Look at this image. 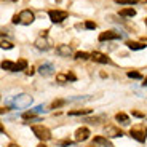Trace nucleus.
I'll use <instances>...</instances> for the list:
<instances>
[{"instance_id": "obj_1", "label": "nucleus", "mask_w": 147, "mask_h": 147, "mask_svg": "<svg viewBox=\"0 0 147 147\" xmlns=\"http://www.w3.org/2000/svg\"><path fill=\"white\" fill-rule=\"evenodd\" d=\"M8 104H10L13 109H26V107H29L30 104H32V96L19 94V96H16V98H13L11 101H8Z\"/></svg>"}, {"instance_id": "obj_2", "label": "nucleus", "mask_w": 147, "mask_h": 147, "mask_svg": "<svg viewBox=\"0 0 147 147\" xmlns=\"http://www.w3.org/2000/svg\"><path fill=\"white\" fill-rule=\"evenodd\" d=\"M129 136L133 139H136L138 142H144L147 139V126L144 123H139V125H134L129 131Z\"/></svg>"}, {"instance_id": "obj_3", "label": "nucleus", "mask_w": 147, "mask_h": 147, "mask_svg": "<svg viewBox=\"0 0 147 147\" xmlns=\"http://www.w3.org/2000/svg\"><path fill=\"white\" fill-rule=\"evenodd\" d=\"M32 133L40 141L51 139V133H50V129H48L47 126H43V125H32Z\"/></svg>"}, {"instance_id": "obj_4", "label": "nucleus", "mask_w": 147, "mask_h": 147, "mask_svg": "<svg viewBox=\"0 0 147 147\" xmlns=\"http://www.w3.org/2000/svg\"><path fill=\"white\" fill-rule=\"evenodd\" d=\"M48 16H50V19H51L53 22H63L64 19L69 16V13L64 10H50L48 11Z\"/></svg>"}, {"instance_id": "obj_5", "label": "nucleus", "mask_w": 147, "mask_h": 147, "mask_svg": "<svg viewBox=\"0 0 147 147\" xmlns=\"http://www.w3.org/2000/svg\"><path fill=\"white\" fill-rule=\"evenodd\" d=\"M18 16H19V22H21V24H24V26L32 24L34 19H35V15H34L30 10H22Z\"/></svg>"}, {"instance_id": "obj_6", "label": "nucleus", "mask_w": 147, "mask_h": 147, "mask_svg": "<svg viewBox=\"0 0 147 147\" xmlns=\"http://www.w3.org/2000/svg\"><path fill=\"white\" fill-rule=\"evenodd\" d=\"M121 34L120 32H115V30H106L99 35V42H106V40H117L120 38Z\"/></svg>"}, {"instance_id": "obj_7", "label": "nucleus", "mask_w": 147, "mask_h": 147, "mask_svg": "<svg viewBox=\"0 0 147 147\" xmlns=\"http://www.w3.org/2000/svg\"><path fill=\"white\" fill-rule=\"evenodd\" d=\"M88 138H90V129L86 126H82V128H78L75 131V141H78V142H83Z\"/></svg>"}, {"instance_id": "obj_8", "label": "nucleus", "mask_w": 147, "mask_h": 147, "mask_svg": "<svg viewBox=\"0 0 147 147\" xmlns=\"http://www.w3.org/2000/svg\"><path fill=\"white\" fill-rule=\"evenodd\" d=\"M91 59L94 61V63H101V64H110V63H112V61H110V58H107V55L99 53V51L91 53Z\"/></svg>"}, {"instance_id": "obj_9", "label": "nucleus", "mask_w": 147, "mask_h": 147, "mask_svg": "<svg viewBox=\"0 0 147 147\" xmlns=\"http://www.w3.org/2000/svg\"><path fill=\"white\" fill-rule=\"evenodd\" d=\"M106 134L110 138H117V136H123V131L115 128V126H112V125H107L106 126Z\"/></svg>"}, {"instance_id": "obj_10", "label": "nucleus", "mask_w": 147, "mask_h": 147, "mask_svg": "<svg viewBox=\"0 0 147 147\" xmlns=\"http://www.w3.org/2000/svg\"><path fill=\"white\" fill-rule=\"evenodd\" d=\"M56 53H58L59 56H70L72 55V48H70L69 45H59V47L56 48Z\"/></svg>"}, {"instance_id": "obj_11", "label": "nucleus", "mask_w": 147, "mask_h": 147, "mask_svg": "<svg viewBox=\"0 0 147 147\" xmlns=\"http://www.w3.org/2000/svg\"><path fill=\"white\" fill-rule=\"evenodd\" d=\"M53 70H55V67H53V64H50V63H47V64H42L40 66V69H38V72L42 74V75H51L53 74Z\"/></svg>"}, {"instance_id": "obj_12", "label": "nucleus", "mask_w": 147, "mask_h": 147, "mask_svg": "<svg viewBox=\"0 0 147 147\" xmlns=\"http://www.w3.org/2000/svg\"><path fill=\"white\" fill-rule=\"evenodd\" d=\"M115 120L117 121H120L123 126H126V125H129V118H128V115H125L123 112H118L117 115H115Z\"/></svg>"}, {"instance_id": "obj_13", "label": "nucleus", "mask_w": 147, "mask_h": 147, "mask_svg": "<svg viewBox=\"0 0 147 147\" xmlns=\"http://www.w3.org/2000/svg\"><path fill=\"white\" fill-rule=\"evenodd\" d=\"M94 144H99V146H104V147H114V144L110 142V141H107L106 138H102V136H96L94 138Z\"/></svg>"}, {"instance_id": "obj_14", "label": "nucleus", "mask_w": 147, "mask_h": 147, "mask_svg": "<svg viewBox=\"0 0 147 147\" xmlns=\"http://www.w3.org/2000/svg\"><path fill=\"white\" fill-rule=\"evenodd\" d=\"M35 47L38 48V50H48V48H50V43H48L47 40H45V38H37L35 40Z\"/></svg>"}, {"instance_id": "obj_15", "label": "nucleus", "mask_w": 147, "mask_h": 147, "mask_svg": "<svg viewBox=\"0 0 147 147\" xmlns=\"http://www.w3.org/2000/svg\"><path fill=\"white\" fill-rule=\"evenodd\" d=\"M126 45H128V48H131V50H144V48L147 47L146 43H139V42H126Z\"/></svg>"}, {"instance_id": "obj_16", "label": "nucleus", "mask_w": 147, "mask_h": 147, "mask_svg": "<svg viewBox=\"0 0 147 147\" xmlns=\"http://www.w3.org/2000/svg\"><path fill=\"white\" fill-rule=\"evenodd\" d=\"M2 69H3V70H10V72H15L16 64L11 63V61H3V63H2Z\"/></svg>"}, {"instance_id": "obj_17", "label": "nucleus", "mask_w": 147, "mask_h": 147, "mask_svg": "<svg viewBox=\"0 0 147 147\" xmlns=\"http://www.w3.org/2000/svg\"><path fill=\"white\" fill-rule=\"evenodd\" d=\"M134 15H136L134 8H123V10H120V16H129V18H133Z\"/></svg>"}, {"instance_id": "obj_18", "label": "nucleus", "mask_w": 147, "mask_h": 147, "mask_svg": "<svg viewBox=\"0 0 147 147\" xmlns=\"http://www.w3.org/2000/svg\"><path fill=\"white\" fill-rule=\"evenodd\" d=\"M86 114H91V109H77L69 112V115H86Z\"/></svg>"}, {"instance_id": "obj_19", "label": "nucleus", "mask_w": 147, "mask_h": 147, "mask_svg": "<svg viewBox=\"0 0 147 147\" xmlns=\"http://www.w3.org/2000/svg\"><path fill=\"white\" fill-rule=\"evenodd\" d=\"M75 59L86 61V59H91V55H88V53H85V51H78V53H75Z\"/></svg>"}, {"instance_id": "obj_20", "label": "nucleus", "mask_w": 147, "mask_h": 147, "mask_svg": "<svg viewBox=\"0 0 147 147\" xmlns=\"http://www.w3.org/2000/svg\"><path fill=\"white\" fill-rule=\"evenodd\" d=\"M27 67V61L26 59H19L18 63H16V69H15V72H18V70H24Z\"/></svg>"}, {"instance_id": "obj_21", "label": "nucleus", "mask_w": 147, "mask_h": 147, "mask_svg": "<svg viewBox=\"0 0 147 147\" xmlns=\"http://www.w3.org/2000/svg\"><path fill=\"white\" fill-rule=\"evenodd\" d=\"M117 3H120V5H134V3H138V0H115Z\"/></svg>"}, {"instance_id": "obj_22", "label": "nucleus", "mask_w": 147, "mask_h": 147, "mask_svg": "<svg viewBox=\"0 0 147 147\" xmlns=\"http://www.w3.org/2000/svg\"><path fill=\"white\" fill-rule=\"evenodd\" d=\"M56 80H58L59 83H64V82L69 80V77H67V75H64V74H58V75H56Z\"/></svg>"}, {"instance_id": "obj_23", "label": "nucleus", "mask_w": 147, "mask_h": 147, "mask_svg": "<svg viewBox=\"0 0 147 147\" xmlns=\"http://www.w3.org/2000/svg\"><path fill=\"white\" fill-rule=\"evenodd\" d=\"M34 117H35V112H34V110L26 112V114H22V118H24V120H29V118H34Z\"/></svg>"}, {"instance_id": "obj_24", "label": "nucleus", "mask_w": 147, "mask_h": 147, "mask_svg": "<svg viewBox=\"0 0 147 147\" xmlns=\"http://www.w3.org/2000/svg\"><path fill=\"white\" fill-rule=\"evenodd\" d=\"M66 104V101H55V102L51 104V109H56V107H61Z\"/></svg>"}, {"instance_id": "obj_25", "label": "nucleus", "mask_w": 147, "mask_h": 147, "mask_svg": "<svg viewBox=\"0 0 147 147\" xmlns=\"http://www.w3.org/2000/svg\"><path fill=\"white\" fill-rule=\"evenodd\" d=\"M85 27H86V29H96V22L86 21V22H85Z\"/></svg>"}, {"instance_id": "obj_26", "label": "nucleus", "mask_w": 147, "mask_h": 147, "mask_svg": "<svg viewBox=\"0 0 147 147\" xmlns=\"http://www.w3.org/2000/svg\"><path fill=\"white\" fill-rule=\"evenodd\" d=\"M128 77L129 78H141L142 75H141L139 72H128Z\"/></svg>"}, {"instance_id": "obj_27", "label": "nucleus", "mask_w": 147, "mask_h": 147, "mask_svg": "<svg viewBox=\"0 0 147 147\" xmlns=\"http://www.w3.org/2000/svg\"><path fill=\"white\" fill-rule=\"evenodd\" d=\"M2 48H7V50H10V48H13V43H10V42H5V40H2Z\"/></svg>"}, {"instance_id": "obj_28", "label": "nucleus", "mask_w": 147, "mask_h": 147, "mask_svg": "<svg viewBox=\"0 0 147 147\" xmlns=\"http://www.w3.org/2000/svg\"><path fill=\"white\" fill-rule=\"evenodd\" d=\"M34 112H35V114H40V112H45V109H43V106H42V104H40V106H37V107H34Z\"/></svg>"}, {"instance_id": "obj_29", "label": "nucleus", "mask_w": 147, "mask_h": 147, "mask_svg": "<svg viewBox=\"0 0 147 147\" xmlns=\"http://www.w3.org/2000/svg\"><path fill=\"white\" fill-rule=\"evenodd\" d=\"M61 146H63V147L72 146V141H70V139H64V141H61Z\"/></svg>"}, {"instance_id": "obj_30", "label": "nucleus", "mask_w": 147, "mask_h": 147, "mask_svg": "<svg viewBox=\"0 0 147 147\" xmlns=\"http://www.w3.org/2000/svg\"><path fill=\"white\" fill-rule=\"evenodd\" d=\"M133 115H134V117H138V118H142L144 117L142 112H138V110H133Z\"/></svg>"}, {"instance_id": "obj_31", "label": "nucleus", "mask_w": 147, "mask_h": 147, "mask_svg": "<svg viewBox=\"0 0 147 147\" xmlns=\"http://www.w3.org/2000/svg\"><path fill=\"white\" fill-rule=\"evenodd\" d=\"M11 21H13V24H18V22H19V16H18V15H15Z\"/></svg>"}, {"instance_id": "obj_32", "label": "nucleus", "mask_w": 147, "mask_h": 147, "mask_svg": "<svg viewBox=\"0 0 147 147\" xmlns=\"http://www.w3.org/2000/svg\"><path fill=\"white\" fill-rule=\"evenodd\" d=\"M32 74H34V67H30V69L27 70V75H32Z\"/></svg>"}, {"instance_id": "obj_33", "label": "nucleus", "mask_w": 147, "mask_h": 147, "mask_svg": "<svg viewBox=\"0 0 147 147\" xmlns=\"http://www.w3.org/2000/svg\"><path fill=\"white\" fill-rule=\"evenodd\" d=\"M142 86H147V77L144 78V83H142Z\"/></svg>"}, {"instance_id": "obj_34", "label": "nucleus", "mask_w": 147, "mask_h": 147, "mask_svg": "<svg viewBox=\"0 0 147 147\" xmlns=\"http://www.w3.org/2000/svg\"><path fill=\"white\" fill-rule=\"evenodd\" d=\"M8 147H19V146H18V144H10Z\"/></svg>"}, {"instance_id": "obj_35", "label": "nucleus", "mask_w": 147, "mask_h": 147, "mask_svg": "<svg viewBox=\"0 0 147 147\" xmlns=\"http://www.w3.org/2000/svg\"><path fill=\"white\" fill-rule=\"evenodd\" d=\"M37 147H47V146H45V144H38Z\"/></svg>"}, {"instance_id": "obj_36", "label": "nucleus", "mask_w": 147, "mask_h": 147, "mask_svg": "<svg viewBox=\"0 0 147 147\" xmlns=\"http://www.w3.org/2000/svg\"><path fill=\"white\" fill-rule=\"evenodd\" d=\"M144 21H146V26H147V18H146V19H144Z\"/></svg>"}, {"instance_id": "obj_37", "label": "nucleus", "mask_w": 147, "mask_h": 147, "mask_svg": "<svg viewBox=\"0 0 147 147\" xmlns=\"http://www.w3.org/2000/svg\"><path fill=\"white\" fill-rule=\"evenodd\" d=\"M88 147H94V144H93V146H88Z\"/></svg>"}, {"instance_id": "obj_38", "label": "nucleus", "mask_w": 147, "mask_h": 147, "mask_svg": "<svg viewBox=\"0 0 147 147\" xmlns=\"http://www.w3.org/2000/svg\"><path fill=\"white\" fill-rule=\"evenodd\" d=\"M13 2H18V0H13Z\"/></svg>"}, {"instance_id": "obj_39", "label": "nucleus", "mask_w": 147, "mask_h": 147, "mask_svg": "<svg viewBox=\"0 0 147 147\" xmlns=\"http://www.w3.org/2000/svg\"><path fill=\"white\" fill-rule=\"evenodd\" d=\"M142 2H147V0H142Z\"/></svg>"}]
</instances>
